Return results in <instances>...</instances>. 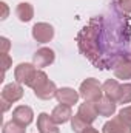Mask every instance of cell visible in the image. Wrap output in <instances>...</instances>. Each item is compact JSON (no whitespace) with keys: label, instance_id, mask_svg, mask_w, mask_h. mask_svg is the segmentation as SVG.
Listing matches in <instances>:
<instances>
[{"label":"cell","instance_id":"8","mask_svg":"<svg viewBox=\"0 0 131 133\" xmlns=\"http://www.w3.org/2000/svg\"><path fill=\"white\" fill-rule=\"evenodd\" d=\"M22 98H23V87L19 82H11V84L5 85L2 90V99L8 101L11 104L20 101Z\"/></svg>","mask_w":131,"mask_h":133},{"label":"cell","instance_id":"26","mask_svg":"<svg viewBox=\"0 0 131 133\" xmlns=\"http://www.w3.org/2000/svg\"><path fill=\"white\" fill-rule=\"evenodd\" d=\"M2 104H3V111H8V110H9V107H11V102L2 99Z\"/></svg>","mask_w":131,"mask_h":133},{"label":"cell","instance_id":"11","mask_svg":"<svg viewBox=\"0 0 131 133\" xmlns=\"http://www.w3.org/2000/svg\"><path fill=\"white\" fill-rule=\"evenodd\" d=\"M57 125L59 124H56L48 113H40L37 116V129L40 133H60Z\"/></svg>","mask_w":131,"mask_h":133},{"label":"cell","instance_id":"6","mask_svg":"<svg viewBox=\"0 0 131 133\" xmlns=\"http://www.w3.org/2000/svg\"><path fill=\"white\" fill-rule=\"evenodd\" d=\"M54 59H56L54 51H53L51 48L43 46V48H39V50L34 53L33 64L37 66V68H45V66H49V65H51V64L54 62Z\"/></svg>","mask_w":131,"mask_h":133},{"label":"cell","instance_id":"22","mask_svg":"<svg viewBox=\"0 0 131 133\" xmlns=\"http://www.w3.org/2000/svg\"><path fill=\"white\" fill-rule=\"evenodd\" d=\"M119 116H120L122 119H125L128 124H131V105H128V107H123V108L119 111Z\"/></svg>","mask_w":131,"mask_h":133},{"label":"cell","instance_id":"14","mask_svg":"<svg viewBox=\"0 0 131 133\" xmlns=\"http://www.w3.org/2000/svg\"><path fill=\"white\" fill-rule=\"evenodd\" d=\"M51 118H53V121L56 124H65V122H68L72 118L71 107L65 105V104H59L57 107H54V110L51 113Z\"/></svg>","mask_w":131,"mask_h":133},{"label":"cell","instance_id":"24","mask_svg":"<svg viewBox=\"0 0 131 133\" xmlns=\"http://www.w3.org/2000/svg\"><path fill=\"white\" fill-rule=\"evenodd\" d=\"M119 6L123 12L131 14V0H119Z\"/></svg>","mask_w":131,"mask_h":133},{"label":"cell","instance_id":"15","mask_svg":"<svg viewBox=\"0 0 131 133\" xmlns=\"http://www.w3.org/2000/svg\"><path fill=\"white\" fill-rule=\"evenodd\" d=\"M102 90H103L105 98L111 99L113 102H117V101H119L120 84H119L116 79H108V81H105V84L102 85Z\"/></svg>","mask_w":131,"mask_h":133},{"label":"cell","instance_id":"25","mask_svg":"<svg viewBox=\"0 0 131 133\" xmlns=\"http://www.w3.org/2000/svg\"><path fill=\"white\" fill-rule=\"evenodd\" d=\"M0 5H2V8H3V16H2V20H5V19L8 17V12H9V9H8V5H6L5 2H2Z\"/></svg>","mask_w":131,"mask_h":133},{"label":"cell","instance_id":"9","mask_svg":"<svg viewBox=\"0 0 131 133\" xmlns=\"http://www.w3.org/2000/svg\"><path fill=\"white\" fill-rule=\"evenodd\" d=\"M12 121L22 124V125H30L34 121V111L28 105H19L12 110Z\"/></svg>","mask_w":131,"mask_h":133},{"label":"cell","instance_id":"17","mask_svg":"<svg viewBox=\"0 0 131 133\" xmlns=\"http://www.w3.org/2000/svg\"><path fill=\"white\" fill-rule=\"evenodd\" d=\"M16 16H17V19L20 20V22H30V20H33L34 17V8L31 3H28V2H22V3H19L17 5V8H16Z\"/></svg>","mask_w":131,"mask_h":133},{"label":"cell","instance_id":"12","mask_svg":"<svg viewBox=\"0 0 131 133\" xmlns=\"http://www.w3.org/2000/svg\"><path fill=\"white\" fill-rule=\"evenodd\" d=\"M57 90H59V88L56 87V84L48 79L45 84H42L40 87H37V88L34 90V95L42 101H49V99H53V98H56Z\"/></svg>","mask_w":131,"mask_h":133},{"label":"cell","instance_id":"3","mask_svg":"<svg viewBox=\"0 0 131 133\" xmlns=\"http://www.w3.org/2000/svg\"><path fill=\"white\" fill-rule=\"evenodd\" d=\"M37 71L39 68L34 65V64H19L14 70V77H16V82L19 84H23L26 87L31 88L34 79L37 76Z\"/></svg>","mask_w":131,"mask_h":133},{"label":"cell","instance_id":"5","mask_svg":"<svg viewBox=\"0 0 131 133\" xmlns=\"http://www.w3.org/2000/svg\"><path fill=\"white\" fill-rule=\"evenodd\" d=\"M33 37L39 43H48L54 37V28L53 25L46 22H39L33 26Z\"/></svg>","mask_w":131,"mask_h":133},{"label":"cell","instance_id":"1","mask_svg":"<svg viewBox=\"0 0 131 133\" xmlns=\"http://www.w3.org/2000/svg\"><path fill=\"white\" fill-rule=\"evenodd\" d=\"M119 8L117 2L114 5V16L113 9L111 16H96L77 36L80 51L97 68H113L119 57L128 54L125 48L131 40L130 22L114 30L116 22L122 16V12L117 11Z\"/></svg>","mask_w":131,"mask_h":133},{"label":"cell","instance_id":"2","mask_svg":"<svg viewBox=\"0 0 131 133\" xmlns=\"http://www.w3.org/2000/svg\"><path fill=\"white\" fill-rule=\"evenodd\" d=\"M79 95H80V98H83L85 101L97 102L102 98V95H103V90H102V85H100V82H99L97 79L88 77V79H85L80 84Z\"/></svg>","mask_w":131,"mask_h":133},{"label":"cell","instance_id":"4","mask_svg":"<svg viewBox=\"0 0 131 133\" xmlns=\"http://www.w3.org/2000/svg\"><path fill=\"white\" fill-rule=\"evenodd\" d=\"M113 73L117 79H131V53L123 54L122 57H119L114 65H113Z\"/></svg>","mask_w":131,"mask_h":133},{"label":"cell","instance_id":"21","mask_svg":"<svg viewBox=\"0 0 131 133\" xmlns=\"http://www.w3.org/2000/svg\"><path fill=\"white\" fill-rule=\"evenodd\" d=\"M9 48H11V42L6 37H0V53L2 54H8Z\"/></svg>","mask_w":131,"mask_h":133},{"label":"cell","instance_id":"7","mask_svg":"<svg viewBox=\"0 0 131 133\" xmlns=\"http://www.w3.org/2000/svg\"><path fill=\"white\" fill-rule=\"evenodd\" d=\"M103 133H131V124H128L120 116L111 118V121L103 124Z\"/></svg>","mask_w":131,"mask_h":133},{"label":"cell","instance_id":"23","mask_svg":"<svg viewBox=\"0 0 131 133\" xmlns=\"http://www.w3.org/2000/svg\"><path fill=\"white\" fill-rule=\"evenodd\" d=\"M11 64H12L11 57H9L8 54H2V66H3V74L8 71V68L11 66Z\"/></svg>","mask_w":131,"mask_h":133},{"label":"cell","instance_id":"18","mask_svg":"<svg viewBox=\"0 0 131 133\" xmlns=\"http://www.w3.org/2000/svg\"><path fill=\"white\" fill-rule=\"evenodd\" d=\"M26 132V129H25V125H22V124H19V122H16V121H8L5 125H3V130L2 133H25Z\"/></svg>","mask_w":131,"mask_h":133},{"label":"cell","instance_id":"13","mask_svg":"<svg viewBox=\"0 0 131 133\" xmlns=\"http://www.w3.org/2000/svg\"><path fill=\"white\" fill-rule=\"evenodd\" d=\"M56 98L59 101V104H65V105H74L77 104V101L80 98V95L74 90V88H69V87H62L57 90V95Z\"/></svg>","mask_w":131,"mask_h":133},{"label":"cell","instance_id":"16","mask_svg":"<svg viewBox=\"0 0 131 133\" xmlns=\"http://www.w3.org/2000/svg\"><path fill=\"white\" fill-rule=\"evenodd\" d=\"M96 108H97V113L100 116H105V118H110L116 113V102H113L111 99L102 96L100 99L96 102Z\"/></svg>","mask_w":131,"mask_h":133},{"label":"cell","instance_id":"19","mask_svg":"<svg viewBox=\"0 0 131 133\" xmlns=\"http://www.w3.org/2000/svg\"><path fill=\"white\" fill-rule=\"evenodd\" d=\"M86 127H90V125H88L79 115H74V116L71 118V129H72L74 133H83Z\"/></svg>","mask_w":131,"mask_h":133},{"label":"cell","instance_id":"27","mask_svg":"<svg viewBox=\"0 0 131 133\" xmlns=\"http://www.w3.org/2000/svg\"><path fill=\"white\" fill-rule=\"evenodd\" d=\"M83 133H99V132L94 129V127H91V125H90V127H86V129H85V132H83Z\"/></svg>","mask_w":131,"mask_h":133},{"label":"cell","instance_id":"20","mask_svg":"<svg viewBox=\"0 0 131 133\" xmlns=\"http://www.w3.org/2000/svg\"><path fill=\"white\" fill-rule=\"evenodd\" d=\"M131 102V84H122L120 85V93L117 104H130Z\"/></svg>","mask_w":131,"mask_h":133},{"label":"cell","instance_id":"10","mask_svg":"<svg viewBox=\"0 0 131 133\" xmlns=\"http://www.w3.org/2000/svg\"><path fill=\"white\" fill-rule=\"evenodd\" d=\"M77 115L88 124V125H91L94 121H96V118H97V108H96V102H90V101H85L83 104H80V107H79V111H77Z\"/></svg>","mask_w":131,"mask_h":133}]
</instances>
